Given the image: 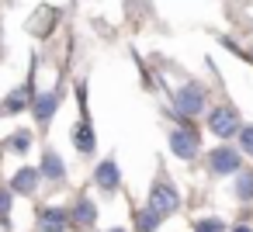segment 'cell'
I'll use <instances>...</instances> for the list:
<instances>
[{
  "label": "cell",
  "instance_id": "cell-1",
  "mask_svg": "<svg viewBox=\"0 0 253 232\" xmlns=\"http://www.w3.org/2000/svg\"><path fill=\"white\" fill-rule=\"evenodd\" d=\"M173 115H180V118H187V121H194L198 115H205L208 111V90L198 83V80H184L177 90H173Z\"/></svg>",
  "mask_w": 253,
  "mask_h": 232
},
{
  "label": "cell",
  "instance_id": "cell-2",
  "mask_svg": "<svg viewBox=\"0 0 253 232\" xmlns=\"http://www.w3.org/2000/svg\"><path fill=\"white\" fill-rule=\"evenodd\" d=\"M167 139H170V153H173L177 159L191 163V159L201 156V135H198V128H194L187 118L177 115V125L167 132Z\"/></svg>",
  "mask_w": 253,
  "mask_h": 232
},
{
  "label": "cell",
  "instance_id": "cell-3",
  "mask_svg": "<svg viewBox=\"0 0 253 232\" xmlns=\"http://www.w3.org/2000/svg\"><path fill=\"white\" fill-rule=\"evenodd\" d=\"M208 132L218 139V142H229L243 132V118L236 108L229 104H218V108H208Z\"/></svg>",
  "mask_w": 253,
  "mask_h": 232
},
{
  "label": "cell",
  "instance_id": "cell-4",
  "mask_svg": "<svg viewBox=\"0 0 253 232\" xmlns=\"http://www.w3.org/2000/svg\"><path fill=\"white\" fill-rule=\"evenodd\" d=\"M243 153H239V146H229V142H222V146H215L211 153H208V170L215 173V177H236L239 170H243Z\"/></svg>",
  "mask_w": 253,
  "mask_h": 232
},
{
  "label": "cell",
  "instance_id": "cell-5",
  "mask_svg": "<svg viewBox=\"0 0 253 232\" xmlns=\"http://www.w3.org/2000/svg\"><path fill=\"white\" fill-rule=\"evenodd\" d=\"M149 208H156L163 218L177 215V211H180V191H177L167 177H160V180L149 187Z\"/></svg>",
  "mask_w": 253,
  "mask_h": 232
},
{
  "label": "cell",
  "instance_id": "cell-6",
  "mask_svg": "<svg viewBox=\"0 0 253 232\" xmlns=\"http://www.w3.org/2000/svg\"><path fill=\"white\" fill-rule=\"evenodd\" d=\"M70 139H73V149H77L80 159H94V156H97V135H94V125H90L87 111H84V118L73 125Z\"/></svg>",
  "mask_w": 253,
  "mask_h": 232
},
{
  "label": "cell",
  "instance_id": "cell-7",
  "mask_svg": "<svg viewBox=\"0 0 253 232\" xmlns=\"http://www.w3.org/2000/svg\"><path fill=\"white\" fill-rule=\"evenodd\" d=\"M94 187L101 191V194H118V187H122V170H118V159L115 156H108V159H101L97 166H94Z\"/></svg>",
  "mask_w": 253,
  "mask_h": 232
},
{
  "label": "cell",
  "instance_id": "cell-8",
  "mask_svg": "<svg viewBox=\"0 0 253 232\" xmlns=\"http://www.w3.org/2000/svg\"><path fill=\"white\" fill-rule=\"evenodd\" d=\"M42 184H45V180H42V170L25 163V166H18V170L11 173V184H7V187H11L14 194H21V197H35Z\"/></svg>",
  "mask_w": 253,
  "mask_h": 232
},
{
  "label": "cell",
  "instance_id": "cell-9",
  "mask_svg": "<svg viewBox=\"0 0 253 232\" xmlns=\"http://www.w3.org/2000/svg\"><path fill=\"white\" fill-rule=\"evenodd\" d=\"M56 111H59V87L35 94V101H32V118H35L39 128H49V121L56 118Z\"/></svg>",
  "mask_w": 253,
  "mask_h": 232
},
{
  "label": "cell",
  "instance_id": "cell-10",
  "mask_svg": "<svg viewBox=\"0 0 253 232\" xmlns=\"http://www.w3.org/2000/svg\"><path fill=\"white\" fill-rule=\"evenodd\" d=\"M39 170H42V180H45V184H52V187H63V184H66V163H63V156L56 153V146H45V149H42Z\"/></svg>",
  "mask_w": 253,
  "mask_h": 232
},
{
  "label": "cell",
  "instance_id": "cell-11",
  "mask_svg": "<svg viewBox=\"0 0 253 232\" xmlns=\"http://www.w3.org/2000/svg\"><path fill=\"white\" fill-rule=\"evenodd\" d=\"M66 229H70V208H63V204L39 208V232H66Z\"/></svg>",
  "mask_w": 253,
  "mask_h": 232
},
{
  "label": "cell",
  "instance_id": "cell-12",
  "mask_svg": "<svg viewBox=\"0 0 253 232\" xmlns=\"http://www.w3.org/2000/svg\"><path fill=\"white\" fill-rule=\"evenodd\" d=\"M70 225H77V229H94V225H97V204H94L87 194H80V197L73 201V208H70Z\"/></svg>",
  "mask_w": 253,
  "mask_h": 232
},
{
  "label": "cell",
  "instance_id": "cell-13",
  "mask_svg": "<svg viewBox=\"0 0 253 232\" xmlns=\"http://www.w3.org/2000/svg\"><path fill=\"white\" fill-rule=\"evenodd\" d=\"M132 225H135V232H156L163 225V215L156 208L142 204V208H132Z\"/></svg>",
  "mask_w": 253,
  "mask_h": 232
},
{
  "label": "cell",
  "instance_id": "cell-14",
  "mask_svg": "<svg viewBox=\"0 0 253 232\" xmlns=\"http://www.w3.org/2000/svg\"><path fill=\"white\" fill-rule=\"evenodd\" d=\"M32 142H35V135H32L28 128H14V132L7 135L4 149H7L11 156H28V153H32Z\"/></svg>",
  "mask_w": 253,
  "mask_h": 232
},
{
  "label": "cell",
  "instance_id": "cell-15",
  "mask_svg": "<svg viewBox=\"0 0 253 232\" xmlns=\"http://www.w3.org/2000/svg\"><path fill=\"white\" fill-rule=\"evenodd\" d=\"M232 194H236V201L239 204H253V170H239L236 173V180H232Z\"/></svg>",
  "mask_w": 253,
  "mask_h": 232
},
{
  "label": "cell",
  "instance_id": "cell-16",
  "mask_svg": "<svg viewBox=\"0 0 253 232\" xmlns=\"http://www.w3.org/2000/svg\"><path fill=\"white\" fill-rule=\"evenodd\" d=\"M194 232H229V225L218 215H205V218H194Z\"/></svg>",
  "mask_w": 253,
  "mask_h": 232
},
{
  "label": "cell",
  "instance_id": "cell-17",
  "mask_svg": "<svg viewBox=\"0 0 253 232\" xmlns=\"http://www.w3.org/2000/svg\"><path fill=\"white\" fill-rule=\"evenodd\" d=\"M236 142H239V153L253 159V125H243V132L236 135Z\"/></svg>",
  "mask_w": 253,
  "mask_h": 232
},
{
  "label": "cell",
  "instance_id": "cell-18",
  "mask_svg": "<svg viewBox=\"0 0 253 232\" xmlns=\"http://www.w3.org/2000/svg\"><path fill=\"white\" fill-rule=\"evenodd\" d=\"M11 204H14V191L11 187H0V222H4V225L11 218Z\"/></svg>",
  "mask_w": 253,
  "mask_h": 232
},
{
  "label": "cell",
  "instance_id": "cell-19",
  "mask_svg": "<svg viewBox=\"0 0 253 232\" xmlns=\"http://www.w3.org/2000/svg\"><path fill=\"white\" fill-rule=\"evenodd\" d=\"M229 232H253V225H246V222H239V225H232Z\"/></svg>",
  "mask_w": 253,
  "mask_h": 232
},
{
  "label": "cell",
  "instance_id": "cell-20",
  "mask_svg": "<svg viewBox=\"0 0 253 232\" xmlns=\"http://www.w3.org/2000/svg\"><path fill=\"white\" fill-rule=\"evenodd\" d=\"M108 232H128V229H122V225H115V229H108Z\"/></svg>",
  "mask_w": 253,
  "mask_h": 232
}]
</instances>
